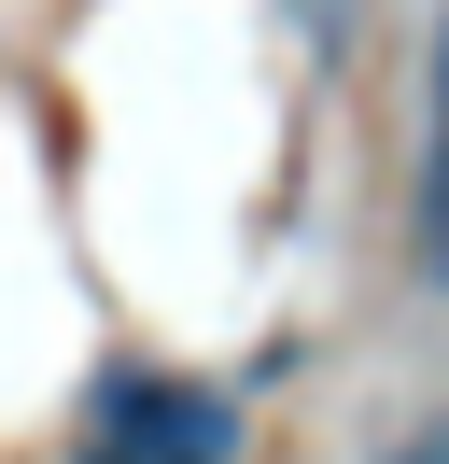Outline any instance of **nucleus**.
Wrapping results in <instances>:
<instances>
[{
  "label": "nucleus",
  "mask_w": 449,
  "mask_h": 464,
  "mask_svg": "<svg viewBox=\"0 0 449 464\" xmlns=\"http://www.w3.org/2000/svg\"><path fill=\"white\" fill-rule=\"evenodd\" d=\"M71 464H239V394L168 366H112L84 394V450Z\"/></svg>",
  "instance_id": "f257e3e1"
},
{
  "label": "nucleus",
  "mask_w": 449,
  "mask_h": 464,
  "mask_svg": "<svg viewBox=\"0 0 449 464\" xmlns=\"http://www.w3.org/2000/svg\"><path fill=\"white\" fill-rule=\"evenodd\" d=\"M421 267L449 282V29H435V71H421Z\"/></svg>",
  "instance_id": "f03ea898"
},
{
  "label": "nucleus",
  "mask_w": 449,
  "mask_h": 464,
  "mask_svg": "<svg viewBox=\"0 0 449 464\" xmlns=\"http://www.w3.org/2000/svg\"><path fill=\"white\" fill-rule=\"evenodd\" d=\"M407 464H449V436H421V450H407Z\"/></svg>",
  "instance_id": "7ed1b4c3"
}]
</instances>
